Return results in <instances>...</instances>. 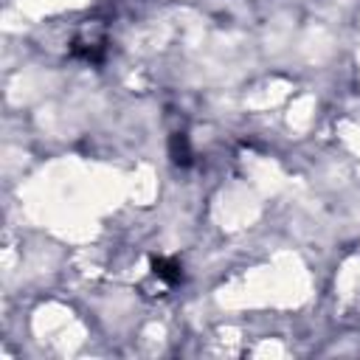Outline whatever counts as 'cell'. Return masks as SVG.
Segmentation results:
<instances>
[{
	"label": "cell",
	"mask_w": 360,
	"mask_h": 360,
	"mask_svg": "<svg viewBox=\"0 0 360 360\" xmlns=\"http://www.w3.org/2000/svg\"><path fill=\"white\" fill-rule=\"evenodd\" d=\"M172 158L177 163H188V143H186V135L183 132H177L172 138Z\"/></svg>",
	"instance_id": "obj_3"
},
{
	"label": "cell",
	"mask_w": 360,
	"mask_h": 360,
	"mask_svg": "<svg viewBox=\"0 0 360 360\" xmlns=\"http://www.w3.org/2000/svg\"><path fill=\"white\" fill-rule=\"evenodd\" d=\"M104 42H107V31H104L101 22L93 20V22H84L76 31V37L70 42V53L79 56V59H84V62H96L104 53Z\"/></svg>",
	"instance_id": "obj_1"
},
{
	"label": "cell",
	"mask_w": 360,
	"mask_h": 360,
	"mask_svg": "<svg viewBox=\"0 0 360 360\" xmlns=\"http://www.w3.org/2000/svg\"><path fill=\"white\" fill-rule=\"evenodd\" d=\"M152 278L158 281L160 290H169V287H174V284L183 278V273H180V264H177L174 259L160 256V259L152 262Z\"/></svg>",
	"instance_id": "obj_2"
}]
</instances>
